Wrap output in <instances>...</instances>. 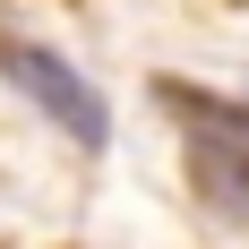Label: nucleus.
Instances as JSON below:
<instances>
[{"label":"nucleus","instance_id":"obj_1","mask_svg":"<svg viewBox=\"0 0 249 249\" xmlns=\"http://www.w3.org/2000/svg\"><path fill=\"white\" fill-rule=\"evenodd\" d=\"M0 77H9L26 103H35V112H52V121L77 138V146H112V103H103V95H95V86H86V77H77L52 43L9 35V43H0Z\"/></svg>","mask_w":249,"mask_h":249},{"label":"nucleus","instance_id":"obj_2","mask_svg":"<svg viewBox=\"0 0 249 249\" xmlns=\"http://www.w3.org/2000/svg\"><path fill=\"white\" fill-rule=\"evenodd\" d=\"M189 180H198V198L215 206L224 224H241V232H249V155H241V146L198 138V146H189Z\"/></svg>","mask_w":249,"mask_h":249},{"label":"nucleus","instance_id":"obj_3","mask_svg":"<svg viewBox=\"0 0 249 249\" xmlns=\"http://www.w3.org/2000/svg\"><path fill=\"white\" fill-rule=\"evenodd\" d=\"M155 95L172 103L180 121L198 129V138H224V146H241V155H249V103H232V95H206V86H180V77H155Z\"/></svg>","mask_w":249,"mask_h":249}]
</instances>
